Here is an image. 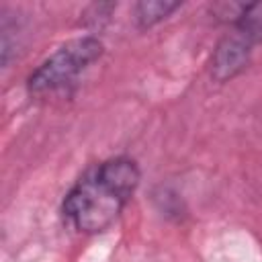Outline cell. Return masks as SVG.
<instances>
[{"label": "cell", "instance_id": "cell-1", "mask_svg": "<svg viewBox=\"0 0 262 262\" xmlns=\"http://www.w3.org/2000/svg\"><path fill=\"white\" fill-rule=\"evenodd\" d=\"M139 168L131 158L117 156L90 168L66 194L63 215L84 233H100L115 223L139 184Z\"/></svg>", "mask_w": 262, "mask_h": 262}, {"label": "cell", "instance_id": "cell-2", "mask_svg": "<svg viewBox=\"0 0 262 262\" xmlns=\"http://www.w3.org/2000/svg\"><path fill=\"white\" fill-rule=\"evenodd\" d=\"M102 55V43L96 37H82L61 45L49 55L27 80V90L33 96L68 92L80 74Z\"/></svg>", "mask_w": 262, "mask_h": 262}, {"label": "cell", "instance_id": "cell-3", "mask_svg": "<svg viewBox=\"0 0 262 262\" xmlns=\"http://www.w3.org/2000/svg\"><path fill=\"white\" fill-rule=\"evenodd\" d=\"M254 45L235 29H231L215 47L211 59V76L217 82H227L237 76L250 61Z\"/></svg>", "mask_w": 262, "mask_h": 262}, {"label": "cell", "instance_id": "cell-4", "mask_svg": "<svg viewBox=\"0 0 262 262\" xmlns=\"http://www.w3.org/2000/svg\"><path fill=\"white\" fill-rule=\"evenodd\" d=\"M233 29L239 31L252 45L262 43V2L244 4L239 16L233 20Z\"/></svg>", "mask_w": 262, "mask_h": 262}, {"label": "cell", "instance_id": "cell-5", "mask_svg": "<svg viewBox=\"0 0 262 262\" xmlns=\"http://www.w3.org/2000/svg\"><path fill=\"white\" fill-rule=\"evenodd\" d=\"M176 8H180V2H166V0H145L135 4V18L141 29L154 27L156 23L170 16Z\"/></svg>", "mask_w": 262, "mask_h": 262}]
</instances>
